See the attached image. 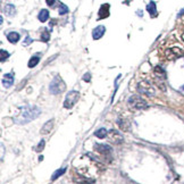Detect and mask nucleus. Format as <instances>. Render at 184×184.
<instances>
[{
    "label": "nucleus",
    "instance_id": "obj_13",
    "mask_svg": "<svg viewBox=\"0 0 184 184\" xmlns=\"http://www.w3.org/2000/svg\"><path fill=\"white\" fill-rule=\"evenodd\" d=\"M147 10L150 14L151 17H157L158 15V12H157V7H156V2L154 1H150L147 6Z\"/></svg>",
    "mask_w": 184,
    "mask_h": 184
},
{
    "label": "nucleus",
    "instance_id": "obj_3",
    "mask_svg": "<svg viewBox=\"0 0 184 184\" xmlns=\"http://www.w3.org/2000/svg\"><path fill=\"white\" fill-rule=\"evenodd\" d=\"M127 105L132 110H141V109H147L148 108V103L139 95L130 97V99L127 101Z\"/></svg>",
    "mask_w": 184,
    "mask_h": 184
},
{
    "label": "nucleus",
    "instance_id": "obj_6",
    "mask_svg": "<svg viewBox=\"0 0 184 184\" xmlns=\"http://www.w3.org/2000/svg\"><path fill=\"white\" fill-rule=\"evenodd\" d=\"M137 89L139 91L143 93V95H149V97H151V95H154V86L151 85V83L149 82V81H142V82H140L139 85H137Z\"/></svg>",
    "mask_w": 184,
    "mask_h": 184
},
{
    "label": "nucleus",
    "instance_id": "obj_21",
    "mask_svg": "<svg viewBox=\"0 0 184 184\" xmlns=\"http://www.w3.org/2000/svg\"><path fill=\"white\" fill-rule=\"evenodd\" d=\"M49 39H50V33H49V31H48L47 29H44L41 33V41L48 42L49 41Z\"/></svg>",
    "mask_w": 184,
    "mask_h": 184
},
{
    "label": "nucleus",
    "instance_id": "obj_30",
    "mask_svg": "<svg viewBox=\"0 0 184 184\" xmlns=\"http://www.w3.org/2000/svg\"><path fill=\"white\" fill-rule=\"evenodd\" d=\"M182 39H183V40H184V33H183V34H182Z\"/></svg>",
    "mask_w": 184,
    "mask_h": 184
},
{
    "label": "nucleus",
    "instance_id": "obj_28",
    "mask_svg": "<svg viewBox=\"0 0 184 184\" xmlns=\"http://www.w3.org/2000/svg\"><path fill=\"white\" fill-rule=\"evenodd\" d=\"M46 2H47V5L48 6H54L55 5V2H56V0H46Z\"/></svg>",
    "mask_w": 184,
    "mask_h": 184
},
{
    "label": "nucleus",
    "instance_id": "obj_2",
    "mask_svg": "<svg viewBox=\"0 0 184 184\" xmlns=\"http://www.w3.org/2000/svg\"><path fill=\"white\" fill-rule=\"evenodd\" d=\"M66 89V84L65 82L63 81V78L59 76V75H57V76H55V78L51 81V83H50V92L52 93V95H60V93H63Z\"/></svg>",
    "mask_w": 184,
    "mask_h": 184
},
{
    "label": "nucleus",
    "instance_id": "obj_19",
    "mask_svg": "<svg viewBox=\"0 0 184 184\" xmlns=\"http://www.w3.org/2000/svg\"><path fill=\"white\" fill-rule=\"evenodd\" d=\"M107 130L106 129H103V127H101V129H99V130L95 131V135L97 137H99V139H103V137H107Z\"/></svg>",
    "mask_w": 184,
    "mask_h": 184
},
{
    "label": "nucleus",
    "instance_id": "obj_27",
    "mask_svg": "<svg viewBox=\"0 0 184 184\" xmlns=\"http://www.w3.org/2000/svg\"><path fill=\"white\" fill-rule=\"evenodd\" d=\"M83 81H85V82H90V81H91V74H90V73H86V74H84Z\"/></svg>",
    "mask_w": 184,
    "mask_h": 184
},
{
    "label": "nucleus",
    "instance_id": "obj_25",
    "mask_svg": "<svg viewBox=\"0 0 184 184\" xmlns=\"http://www.w3.org/2000/svg\"><path fill=\"white\" fill-rule=\"evenodd\" d=\"M43 148H44V140H41L40 143H39V146L36 147V152H41Z\"/></svg>",
    "mask_w": 184,
    "mask_h": 184
},
{
    "label": "nucleus",
    "instance_id": "obj_7",
    "mask_svg": "<svg viewBox=\"0 0 184 184\" xmlns=\"http://www.w3.org/2000/svg\"><path fill=\"white\" fill-rule=\"evenodd\" d=\"M109 137H110V141L114 143H116V144H119V143L123 142V135L119 133V132H117V131L115 130H112L110 132H109Z\"/></svg>",
    "mask_w": 184,
    "mask_h": 184
},
{
    "label": "nucleus",
    "instance_id": "obj_15",
    "mask_svg": "<svg viewBox=\"0 0 184 184\" xmlns=\"http://www.w3.org/2000/svg\"><path fill=\"white\" fill-rule=\"evenodd\" d=\"M19 34H18L17 32H9L8 34H7V40L10 42V43H16V42L19 40Z\"/></svg>",
    "mask_w": 184,
    "mask_h": 184
},
{
    "label": "nucleus",
    "instance_id": "obj_16",
    "mask_svg": "<svg viewBox=\"0 0 184 184\" xmlns=\"http://www.w3.org/2000/svg\"><path fill=\"white\" fill-rule=\"evenodd\" d=\"M5 13H6L7 16L12 17V16H14V15L16 14V8H15V6L12 5V4H8V5L5 6Z\"/></svg>",
    "mask_w": 184,
    "mask_h": 184
},
{
    "label": "nucleus",
    "instance_id": "obj_20",
    "mask_svg": "<svg viewBox=\"0 0 184 184\" xmlns=\"http://www.w3.org/2000/svg\"><path fill=\"white\" fill-rule=\"evenodd\" d=\"M65 172H66L65 167H64V168H60V169H57V171L52 174V176H51V181H56L57 178L59 177V176H61Z\"/></svg>",
    "mask_w": 184,
    "mask_h": 184
},
{
    "label": "nucleus",
    "instance_id": "obj_12",
    "mask_svg": "<svg viewBox=\"0 0 184 184\" xmlns=\"http://www.w3.org/2000/svg\"><path fill=\"white\" fill-rule=\"evenodd\" d=\"M154 76H156L157 80H160V81L166 80V73H165V71L161 68L160 66H156V67H154Z\"/></svg>",
    "mask_w": 184,
    "mask_h": 184
},
{
    "label": "nucleus",
    "instance_id": "obj_1",
    "mask_svg": "<svg viewBox=\"0 0 184 184\" xmlns=\"http://www.w3.org/2000/svg\"><path fill=\"white\" fill-rule=\"evenodd\" d=\"M41 113L40 108L35 106H23L18 108V114L14 117V120L19 125L29 123L31 120L35 119Z\"/></svg>",
    "mask_w": 184,
    "mask_h": 184
},
{
    "label": "nucleus",
    "instance_id": "obj_11",
    "mask_svg": "<svg viewBox=\"0 0 184 184\" xmlns=\"http://www.w3.org/2000/svg\"><path fill=\"white\" fill-rule=\"evenodd\" d=\"M13 84H14V75H13L12 73L5 74L4 78H2V85L5 88H10Z\"/></svg>",
    "mask_w": 184,
    "mask_h": 184
},
{
    "label": "nucleus",
    "instance_id": "obj_9",
    "mask_svg": "<svg viewBox=\"0 0 184 184\" xmlns=\"http://www.w3.org/2000/svg\"><path fill=\"white\" fill-rule=\"evenodd\" d=\"M95 151H98L99 154H105V156H107L112 152V147H109L107 144H95Z\"/></svg>",
    "mask_w": 184,
    "mask_h": 184
},
{
    "label": "nucleus",
    "instance_id": "obj_22",
    "mask_svg": "<svg viewBox=\"0 0 184 184\" xmlns=\"http://www.w3.org/2000/svg\"><path fill=\"white\" fill-rule=\"evenodd\" d=\"M9 57V54H8V51H6L5 49H1L0 50V60H1V63H4V61H6V59Z\"/></svg>",
    "mask_w": 184,
    "mask_h": 184
},
{
    "label": "nucleus",
    "instance_id": "obj_17",
    "mask_svg": "<svg viewBox=\"0 0 184 184\" xmlns=\"http://www.w3.org/2000/svg\"><path fill=\"white\" fill-rule=\"evenodd\" d=\"M38 18H39V21L42 22V23L47 22L48 18H49V12H48L47 9H42V10H40L39 15H38Z\"/></svg>",
    "mask_w": 184,
    "mask_h": 184
},
{
    "label": "nucleus",
    "instance_id": "obj_10",
    "mask_svg": "<svg viewBox=\"0 0 184 184\" xmlns=\"http://www.w3.org/2000/svg\"><path fill=\"white\" fill-rule=\"evenodd\" d=\"M109 4H103L102 6L100 7V9H99V13H98V15H99V19H103V18H107L109 16Z\"/></svg>",
    "mask_w": 184,
    "mask_h": 184
},
{
    "label": "nucleus",
    "instance_id": "obj_4",
    "mask_svg": "<svg viewBox=\"0 0 184 184\" xmlns=\"http://www.w3.org/2000/svg\"><path fill=\"white\" fill-rule=\"evenodd\" d=\"M78 99H80V93L77 91H71V92H68L65 98V101H64V107L66 109H71V108H73L75 106V103L78 101Z\"/></svg>",
    "mask_w": 184,
    "mask_h": 184
},
{
    "label": "nucleus",
    "instance_id": "obj_5",
    "mask_svg": "<svg viewBox=\"0 0 184 184\" xmlns=\"http://www.w3.org/2000/svg\"><path fill=\"white\" fill-rule=\"evenodd\" d=\"M165 56L168 60H175L184 56V50L182 48H178V47H173L167 49L165 51Z\"/></svg>",
    "mask_w": 184,
    "mask_h": 184
},
{
    "label": "nucleus",
    "instance_id": "obj_29",
    "mask_svg": "<svg viewBox=\"0 0 184 184\" xmlns=\"http://www.w3.org/2000/svg\"><path fill=\"white\" fill-rule=\"evenodd\" d=\"M183 14H184V9H182V10H181V12L178 13L177 17H181V16H182V15H183Z\"/></svg>",
    "mask_w": 184,
    "mask_h": 184
},
{
    "label": "nucleus",
    "instance_id": "obj_24",
    "mask_svg": "<svg viewBox=\"0 0 184 184\" xmlns=\"http://www.w3.org/2000/svg\"><path fill=\"white\" fill-rule=\"evenodd\" d=\"M117 123H118L119 127H120L122 130L126 131V130H127V129H129V126L126 125V122H124V120H122V119H120V118L117 119Z\"/></svg>",
    "mask_w": 184,
    "mask_h": 184
},
{
    "label": "nucleus",
    "instance_id": "obj_18",
    "mask_svg": "<svg viewBox=\"0 0 184 184\" xmlns=\"http://www.w3.org/2000/svg\"><path fill=\"white\" fill-rule=\"evenodd\" d=\"M39 61H40V57H39V56H33V57H31L30 60H29L27 66H29L30 68H33V67H35V66L39 64Z\"/></svg>",
    "mask_w": 184,
    "mask_h": 184
},
{
    "label": "nucleus",
    "instance_id": "obj_23",
    "mask_svg": "<svg viewBox=\"0 0 184 184\" xmlns=\"http://www.w3.org/2000/svg\"><path fill=\"white\" fill-rule=\"evenodd\" d=\"M68 7L66 6L65 4H60L59 5V9H58V12H59V15H65L68 13Z\"/></svg>",
    "mask_w": 184,
    "mask_h": 184
},
{
    "label": "nucleus",
    "instance_id": "obj_14",
    "mask_svg": "<svg viewBox=\"0 0 184 184\" xmlns=\"http://www.w3.org/2000/svg\"><path fill=\"white\" fill-rule=\"evenodd\" d=\"M52 127H54V119L48 120L47 123L44 124V126L41 129V133L42 134H48L50 131L52 130Z\"/></svg>",
    "mask_w": 184,
    "mask_h": 184
},
{
    "label": "nucleus",
    "instance_id": "obj_26",
    "mask_svg": "<svg viewBox=\"0 0 184 184\" xmlns=\"http://www.w3.org/2000/svg\"><path fill=\"white\" fill-rule=\"evenodd\" d=\"M32 42H33V39H32L31 36H29V35H27V36H26V39L24 40V42H23V46H29V44H31Z\"/></svg>",
    "mask_w": 184,
    "mask_h": 184
},
{
    "label": "nucleus",
    "instance_id": "obj_8",
    "mask_svg": "<svg viewBox=\"0 0 184 184\" xmlns=\"http://www.w3.org/2000/svg\"><path fill=\"white\" fill-rule=\"evenodd\" d=\"M105 33H106V27L102 26V25H99V26H97V27L93 29V31H92V38H93L95 40H99L100 38L103 36Z\"/></svg>",
    "mask_w": 184,
    "mask_h": 184
}]
</instances>
